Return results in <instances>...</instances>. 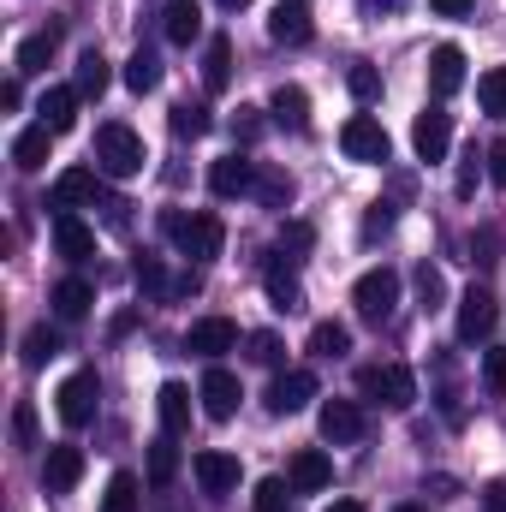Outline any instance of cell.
Masks as SVG:
<instances>
[{
  "label": "cell",
  "mask_w": 506,
  "mask_h": 512,
  "mask_svg": "<svg viewBox=\"0 0 506 512\" xmlns=\"http://www.w3.org/2000/svg\"><path fill=\"white\" fill-rule=\"evenodd\" d=\"M161 233L179 245V256H191V262H215L221 245H227V227H221V215H209V209H197V215L167 209V215H161Z\"/></svg>",
  "instance_id": "1"
},
{
  "label": "cell",
  "mask_w": 506,
  "mask_h": 512,
  "mask_svg": "<svg viewBox=\"0 0 506 512\" xmlns=\"http://www.w3.org/2000/svg\"><path fill=\"white\" fill-rule=\"evenodd\" d=\"M90 161H96V173L102 179H137L143 173V137L120 120H108V126H96V149H90Z\"/></svg>",
  "instance_id": "2"
},
{
  "label": "cell",
  "mask_w": 506,
  "mask_h": 512,
  "mask_svg": "<svg viewBox=\"0 0 506 512\" xmlns=\"http://www.w3.org/2000/svg\"><path fill=\"white\" fill-rule=\"evenodd\" d=\"M358 393L376 399V405H387V411H411L417 376H411L405 364H370V370H358Z\"/></svg>",
  "instance_id": "3"
},
{
  "label": "cell",
  "mask_w": 506,
  "mask_h": 512,
  "mask_svg": "<svg viewBox=\"0 0 506 512\" xmlns=\"http://www.w3.org/2000/svg\"><path fill=\"white\" fill-rule=\"evenodd\" d=\"M96 405H102V382H96V370L66 376V382H60V393H54V411H60V423H66V429L96 423Z\"/></svg>",
  "instance_id": "4"
},
{
  "label": "cell",
  "mask_w": 506,
  "mask_h": 512,
  "mask_svg": "<svg viewBox=\"0 0 506 512\" xmlns=\"http://www.w3.org/2000/svg\"><path fill=\"white\" fill-rule=\"evenodd\" d=\"M340 149H346L352 161H364V167H387V161H393V137H387L381 120H370V114H352V120L340 126Z\"/></svg>",
  "instance_id": "5"
},
{
  "label": "cell",
  "mask_w": 506,
  "mask_h": 512,
  "mask_svg": "<svg viewBox=\"0 0 506 512\" xmlns=\"http://www.w3.org/2000/svg\"><path fill=\"white\" fill-rule=\"evenodd\" d=\"M352 304H358L364 322H387V316L399 310V274H393V268H370V274L352 286Z\"/></svg>",
  "instance_id": "6"
},
{
  "label": "cell",
  "mask_w": 506,
  "mask_h": 512,
  "mask_svg": "<svg viewBox=\"0 0 506 512\" xmlns=\"http://www.w3.org/2000/svg\"><path fill=\"white\" fill-rule=\"evenodd\" d=\"M495 322H501L495 292H489V286H471V292L459 298V346H483V340L495 334Z\"/></svg>",
  "instance_id": "7"
},
{
  "label": "cell",
  "mask_w": 506,
  "mask_h": 512,
  "mask_svg": "<svg viewBox=\"0 0 506 512\" xmlns=\"http://www.w3.org/2000/svg\"><path fill=\"white\" fill-rule=\"evenodd\" d=\"M197 399H203V417H209V423H227V417H239L245 387H239V376H233V370L209 364V370H203V382H197Z\"/></svg>",
  "instance_id": "8"
},
{
  "label": "cell",
  "mask_w": 506,
  "mask_h": 512,
  "mask_svg": "<svg viewBox=\"0 0 506 512\" xmlns=\"http://www.w3.org/2000/svg\"><path fill=\"white\" fill-rule=\"evenodd\" d=\"M102 197V173L96 167H66L60 179H54V191H48V209L54 215H78L84 203H96Z\"/></svg>",
  "instance_id": "9"
},
{
  "label": "cell",
  "mask_w": 506,
  "mask_h": 512,
  "mask_svg": "<svg viewBox=\"0 0 506 512\" xmlns=\"http://www.w3.org/2000/svg\"><path fill=\"white\" fill-rule=\"evenodd\" d=\"M316 423H322V441H328V447H352V441H364V429H370V417H364L358 399H328V405L316 411Z\"/></svg>",
  "instance_id": "10"
},
{
  "label": "cell",
  "mask_w": 506,
  "mask_h": 512,
  "mask_svg": "<svg viewBox=\"0 0 506 512\" xmlns=\"http://www.w3.org/2000/svg\"><path fill=\"white\" fill-rule=\"evenodd\" d=\"M262 292H268V304H274L280 316H298V310H304V286H298V274L286 268V251L262 256Z\"/></svg>",
  "instance_id": "11"
},
{
  "label": "cell",
  "mask_w": 506,
  "mask_h": 512,
  "mask_svg": "<svg viewBox=\"0 0 506 512\" xmlns=\"http://www.w3.org/2000/svg\"><path fill=\"white\" fill-rule=\"evenodd\" d=\"M316 399V370H280L268 393H262V405L274 411V417H292V411H304Z\"/></svg>",
  "instance_id": "12"
},
{
  "label": "cell",
  "mask_w": 506,
  "mask_h": 512,
  "mask_svg": "<svg viewBox=\"0 0 506 512\" xmlns=\"http://www.w3.org/2000/svg\"><path fill=\"white\" fill-rule=\"evenodd\" d=\"M447 143H453V114L435 102V108H423V114H417V126H411V149H417V161H429V167H435V161L447 155Z\"/></svg>",
  "instance_id": "13"
},
{
  "label": "cell",
  "mask_w": 506,
  "mask_h": 512,
  "mask_svg": "<svg viewBox=\"0 0 506 512\" xmlns=\"http://www.w3.org/2000/svg\"><path fill=\"white\" fill-rule=\"evenodd\" d=\"M239 346V322H227V316H203V322H191L185 328V352H197V358H221V352H233Z\"/></svg>",
  "instance_id": "14"
},
{
  "label": "cell",
  "mask_w": 506,
  "mask_h": 512,
  "mask_svg": "<svg viewBox=\"0 0 506 512\" xmlns=\"http://www.w3.org/2000/svg\"><path fill=\"white\" fill-rule=\"evenodd\" d=\"M209 191H215V197H251L256 191V161L245 155V149L221 155V161L209 167Z\"/></svg>",
  "instance_id": "15"
},
{
  "label": "cell",
  "mask_w": 506,
  "mask_h": 512,
  "mask_svg": "<svg viewBox=\"0 0 506 512\" xmlns=\"http://www.w3.org/2000/svg\"><path fill=\"white\" fill-rule=\"evenodd\" d=\"M191 477L203 483V495H233V489H239V459L221 453V447H203V453L191 459Z\"/></svg>",
  "instance_id": "16"
},
{
  "label": "cell",
  "mask_w": 506,
  "mask_h": 512,
  "mask_svg": "<svg viewBox=\"0 0 506 512\" xmlns=\"http://www.w3.org/2000/svg\"><path fill=\"white\" fill-rule=\"evenodd\" d=\"M429 90H435V102H447V96L465 90V48L459 42H441L429 54Z\"/></svg>",
  "instance_id": "17"
},
{
  "label": "cell",
  "mask_w": 506,
  "mask_h": 512,
  "mask_svg": "<svg viewBox=\"0 0 506 512\" xmlns=\"http://www.w3.org/2000/svg\"><path fill=\"white\" fill-rule=\"evenodd\" d=\"M78 477H84V453H78V447H66V441H54V447H48V459H42V489H48V495H72V489H78Z\"/></svg>",
  "instance_id": "18"
},
{
  "label": "cell",
  "mask_w": 506,
  "mask_h": 512,
  "mask_svg": "<svg viewBox=\"0 0 506 512\" xmlns=\"http://www.w3.org/2000/svg\"><path fill=\"white\" fill-rule=\"evenodd\" d=\"M286 483H292L298 495H322V489L334 483V465H328V453H316V447H298V453H292V465H286Z\"/></svg>",
  "instance_id": "19"
},
{
  "label": "cell",
  "mask_w": 506,
  "mask_h": 512,
  "mask_svg": "<svg viewBox=\"0 0 506 512\" xmlns=\"http://www.w3.org/2000/svg\"><path fill=\"white\" fill-rule=\"evenodd\" d=\"M310 30H316V24H310V6H304V0H280V6L268 12V36L286 42V48H304Z\"/></svg>",
  "instance_id": "20"
},
{
  "label": "cell",
  "mask_w": 506,
  "mask_h": 512,
  "mask_svg": "<svg viewBox=\"0 0 506 512\" xmlns=\"http://www.w3.org/2000/svg\"><path fill=\"white\" fill-rule=\"evenodd\" d=\"M268 114H274L280 131H298V137H304V131H310V96H304L298 84H280V90L268 96Z\"/></svg>",
  "instance_id": "21"
},
{
  "label": "cell",
  "mask_w": 506,
  "mask_h": 512,
  "mask_svg": "<svg viewBox=\"0 0 506 512\" xmlns=\"http://www.w3.org/2000/svg\"><path fill=\"white\" fill-rule=\"evenodd\" d=\"M54 251L66 262H90L96 256V227H84L78 215H54Z\"/></svg>",
  "instance_id": "22"
},
{
  "label": "cell",
  "mask_w": 506,
  "mask_h": 512,
  "mask_svg": "<svg viewBox=\"0 0 506 512\" xmlns=\"http://www.w3.org/2000/svg\"><path fill=\"white\" fill-rule=\"evenodd\" d=\"M161 30H167V42L191 48V42L203 36V0H167V12H161Z\"/></svg>",
  "instance_id": "23"
},
{
  "label": "cell",
  "mask_w": 506,
  "mask_h": 512,
  "mask_svg": "<svg viewBox=\"0 0 506 512\" xmlns=\"http://www.w3.org/2000/svg\"><path fill=\"white\" fill-rule=\"evenodd\" d=\"M78 102H84V96H78V84H54V90L42 96V108H36V114H42V126L60 137V131L78 126Z\"/></svg>",
  "instance_id": "24"
},
{
  "label": "cell",
  "mask_w": 506,
  "mask_h": 512,
  "mask_svg": "<svg viewBox=\"0 0 506 512\" xmlns=\"http://www.w3.org/2000/svg\"><path fill=\"white\" fill-rule=\"evenodd\" d=\"M155 411H161V435H185V429H191V387L185 382H161Z\"/></svg>",
  "instance_id": "25"
},
{
  "label": "cell",
  "mask_w": 506,
  "mask_h": 512,
  "mask_svg": "<svg viewBox=\"0 0 506 512\" xmlns=\"http://www.w3.org/2000/svg\"><path fill=\"white\" fill-rule=\"evenodd\" d=\"M48 304H54V316H60V322H84V316H90V304H96V286H90L84 274H72V280H60V286H54V298H48Z\"/></svg>",
  "instance_id": "26"
},
{
  "label": "cell",
  "mask_w": 506,
  "mask_h": 512,
  "mask_svg": "<svg viewBox=\"0 0 506 512\" xmlns=\"http://www.w3.org/2000/svg\"><path fill=\"white\" fill-rule=\"evenodd\" d=\"M48 143H54L48 126L18 131V137H12V167H18V173H42V167H48Z\"/></svg>",
  "instance_id": "27"
},
{
  "label": "cell",
  "mask_w": 506,
  "mask_h": 512,
  "mask_svg": "<svg viewBox=\"0 0 506 512\" xmlns=\"http://www.w3.org/2000/svg\"><path fill=\"white\" fill-rule=\"evenodd\" d=\"M227 84H233V42L227 36H209V48H203V90L221 96Z\"/></svg>",
  "instance_id": "28"
},
{
  "label": "cell",
  "mask_w": 506,
  "mask_h": 512,
  "mask_svg": "<svg viewBox=\"0 0 506 512\" xmlns=\"http://www.w3.org/2000/svg\"><path fill=\"white\" fill-rule=\"evenodd\" d=\"M54 48H60V24H48V30L24 36V42H18V78H24V72H48Z\"/></svg>",
  "instance_id": "29"
},
{
  "label": "cell",
  "mask_w": 506,
  "mask_h": 512,
  "mask_svg": "<svg viewBox=\"0 0 506 512\" xmlns=\"http://www.w3.org/2000/svg\"><path fill=\"white\" fill-rule=\"evenodd\" d=\"M108 84H114V72H108L102 48H84V54H78V96H84V102H102Z\"/></svg>",
  "instance_id": "30"
},
{
  "label": "cell",
  "mask_w": 506,
  "mask_h": 512,
  "mask_svg": "<svg viewBox=\"0 0 506 512\" xmlns=\"http://www.w3.org/2000/svg\"><path fill=\"white\" fill-rule=\"evenodd\" d=\"M292 191H298V185H292V173H286V167H262V161H256V203H268V209H286V203H292Z\"/></svg>",
  "instance_id": "31"
},
{
  "label": "cell",
  "mask_w": 506,
  "mask_h": 512,
  "mask_svg": "<svg viewBox=\"0 0 506 512\" xmlns=\"http://www.w3.org/2000/svg\"><path fill=\"white\" fill-rule=\"evenodd\" d=\"M352 352V328L346 322H316L310 328V358H346Z\"/></svg>",
  "instance_id": "32"
},
{
  "label": "cell",
  "mask_w": 506,
  "mask_h": 512,
  "mask_svg": "<svg viewBox=\"0 0 506 512\" xmlns=\"http://www.w3.org/2000/svg\"><path fill=\"white\" fill-rule=\"evenodd\" d=\"M167 126H173V137H209L215 114H209L203 102H173V108H167Z\"/></svg>",
  "instance_id": "33"
},
{
  "label": "cell",
  "mask_w": 506,
  "mask_h": 512,
  "mask_svg": "<svg viewBox=\"0 0 506 512\" xmlns=\"http://www.w3.org/2000/svg\"><path fill=\"white\" fill-rule=\"evenodd\" d=\"M48 358H60V334H54L48 322H36V328L24 334V370H42Z\"/></svg>",
  "instance_id": "34"
},
{
  "label": "cell",
  "mask_w": 506,
  "mask_h": 512,
  "mask_svg": "<svg viewBox=\"0 0 506 512\" xmlns=\"http://www.w3.org/2000/svg\"><path fill=\"white\" fill-rule=\"evenodd\" d=\"M173 477H179V447H173V435H161V441H149V483L167 489Z\"/></svg>",
  "instance_id": "35"
},
{
  "label": "cell",
  "mask_w": 506,
  "mask_h": 512,
  "mask_svg": "<svg viewBox=\"0 0 506 512\" xmlns=\"http://www.w3.org/2000/svg\"><path fill=\"white\" fill-rule=\"evenodd\" d=\"M477 102H483L489 120H506V66H489V72L477 78Z\"/></svg>",
  "instance_id": "36"
},
{
  "label": "cell",
  "mask_w": 506,
  "mask_h": 512,
  "mask_svg": "<svg viewBox=\"0 0 506 512\" xmlns=\"http://www.w3.org/2000/svg\"><path fill=\"white\" fill-rule=\"evenodd\" d=\"M126 84L137 90V96H149V90H161V60L149 54V48H137L126 60Z\"/></svg>",
  "instance_id": "37"
},
{
  "label": "cell",
  "mask_w": 506,
  "mask_h": 512,
  "mask_svg": "<svg viewBox=\"0 0 506 512\" xmlns=\"http://www.w3.org/2000/svg\"><path fill=\"white\" fill-rule=\"evenodd\" d=\"M292 495H298V489H292L286 477H262L256 495H251V507L256 512H292Z\"/></svg>",
  "instance_id": "38"
},
{
  "label": "cell",
  "mask_w": 506,
  "mask_h": 512,
  "mask_svg": "<svg viewBox=\"0 0 506 512\" xmlns=\"http://www.w3.org/2000/svg\"><path fill=\"white\" fill-rule=\"evenodd\" d=\"M137 495H143V483H137L131 471H114V483H108V495H102V512H137Z\"/></svg>",
  "instance_id": "39"
},
{
  "label": "cell",
  "mask_w": 506,
  "mask_h": 512,
  "mask_svg": "<svg viewBox=\"0 0 506 512\" xmlns=\"http://www.w3.org/2000/svg\"><path fill=\"white\" fill-rule=\"evenodd\" d=\"M245 346H251V364H262V370H280V364H286V346H280V334H268V328H256Z\"/></svg>",
  "instance_id": "40"
},
{
  "label": "cell",
  "mask_w": 506,
  "mask_h": 512,
  "mask_svg": "<svg viewBox=\"0 0 506 512\" xmlns=\"http://www.w3.org/2000/svg\"><path fill=\"white\" fill-rule=\"evenodd\" d=\"M137 286H143L149 298H173V280H167L161 256H143V262H137Z\"/></svg>",
  "instance_id": "41"
},
{
  "label": "cell",
  "mask_w": 506,
  "mask_h": 512,
  "mask_svg": "<svg viewBox=\"0 0 506 512\" xmlns=\"http://www.w3.org/2000/svg\"><path fill=\"white\" fill-rule=\"evenodd\" d=\"M483 173H489V161H483V149L471 143V149H465V161H459V179H453V191H459V197H471Z\"/></svg>",
  "instance_id": "42"
},
{
  "label": "cell",
  "mask_w": 506,
  "mask_h": 512,
  "mask_svg": "<svg viewBox=\"0 0 506 512\" xmlns=\"http://www.w3.org/2000/svg\"><path fill=\"white\" fill-rule=\"evenodd\" d=\"M417 298H423V310H441L447 304V280H441V268H417Z\"/></svg>",
  "instance_id": "43"
},
{
  "label": "cell",
  "mask_w": 506,
  "mask_h": 512,
  "mask_svg": "<svg viewBox=\"0 0 506 512\" xmlns=\"http://www.w3.org/2000/svg\"><path fill=\"white\" fill-rule=\"evenodd\" d=\"M346 90H352L358 102H376V96H381V72H376V66H364V60H358V66L346 72Z\"/></svg>",
  "instance_id": "44"
},
{
  "label": "cell",
  "mask_w": 506,
  "mask_h": 512,
  "mask_svg": "<svg viewBox=\"0 0 506 512\" xmlns=\"http://www.w3.org/2000/svg\"><path fill=\"white\" fill-rule=\"evenodd\" d=\"M310 245H316V227H310V221H286V227H280V251H292V262L310 251Z\"/></svg>",
  "instance_id": "45"
},
{
  "label": "cell",
  "mask_w": 506,
  "mask_h": 512,
  "mask_svg": "<svg viewBox=\"0 0 506 512\" xmlns=\"http://www.w3.org/2000/svg\"><path fill=\"white\" fill-rule=\"evenodd\" d=\"M12 441H18V447H36V405H30V399L12 405Z\"/></svg>",
  "instance_id": "46"
},
{
  "label": "cell",
  "mask_w": 506,
  "mask_h": 512,
  "mask_svg": "<svg viewBox=\"0 0 506 512\" xmlns=\"http://www.w3.org/2000/svg\"><path fill=\"white\" fill-rule=\"evenodd\" d=\"M393 233V203H370V215H364V245H376Z\"/></svg>",
  "instance_id": "47"
},
{
  "label": "cell",
  "mask_w": 506,
  "mask_h": 512,
  "mask_svg": "<svg viewBox=\"0 0 506 512\" xmlns=\"http://www.w3.org/2000/svg\"><path fill=\"white\" fill-rule=\"evenodd\" d=\"M233 137H239V149H251L256 137H262V108H239L233 114Z\"/></svg>",
  "instance_id": "48"
},
{
  "label": "cell",
  "mask_w": 506,
  "mask_h": 512,
  "mask_svg": "<svg viewBox=\"0 0 506 512\" xmlns=\"http://www.w3.org/2000/svg\"><path fill=\"white\" fill-rule=\"evenodd\" d=\"M483 387H489V393H506V352L501 346L483 352Z\"/></svg>",
  "instance_id": "49"
},
{
  "label": "cell",
  "mask_w": 506,
  "mask_h": 512,
  "mask_svg": "<svg viewBox=\"0 0 506 512\" xmlns=\"http://www.w3.org/2000/svg\"><path fill=\"white\" fill-rule=\"evenodd\" d=\"M471 262H483V268L501 262V233H495V227H483V233L471 239Z\"/></svg>",
  "instance_id": "50"
},
{
  "label": "cell",
  "mask_w": 506,
  "mask_h": 512,
  "mask_svg": "<svg viewBox=\"0 0 506 512\" xmlns=\"http://www.w3.org/2000/svg\"><path fill=\"white\" fill-rule=\"evenodd\" d=\"M483 161H489V179H495V191H506V137H495V143L483 149Z\"/></svg>",
  "instance_id": "51"
},
{
  "label": "cell",
  "mask_w": 506,
  "mask_h": 512,
  "mask_svg": "<svg viewBox=\"0 0 506 512\" xmlns=\"http://www.w3.org/2000/svg\"><path fill=\"white\" fill-rule=\"evenodd\" d=\"M126 197H102V215H108V227H126Z\"/></svg>",
  "instance_id": "52"
},
{
  "label": "cell",
  "mask_w": 506,
  "mask_h": 512,
  "mask_svg": "<svg viewBox=\"0 0 506 512\" xmlns=\"http://www.w3.org/2000/svg\"><path fill=\"white\" fill-rule=\"evenodd\" d=\"M18 102H24V84H18V72H12V78L0 84V108H18Z\"/></svg>",
  "instance_id": "53"
},
{
  "label": "cell",
  "mask_w": 506,
  "mask_h": 512,
  "mask_svg": "<svg viewBox=\"0 0 506 512\" xmlns=\"http://www.w3.org/2000/svg\"><path fill=\"white\" fill-rule=\"evenodd\" d=\"M429 6H435L441 18H465V12H471V0H429Z\"/></svg>",
  "instance_id": "54"
},
{
  "label": "cell",
  "mask_w": 506,
  "mask_h": 512,
  "mask_svg": "<svg viewBox=\"0 0 506 512\" xmlns=\"http://www.w3.org/2000/svg\"><path fill=\"white\" fill-rule=\"evenodd\" d=\"M483 507H489V512H506V483H489V489H483Z\"/></svg>",
  "instance_id": "55"
},
{
  "label": "cell",
  "mask_w": 506,
  "mask_h": 512,
  "mask_svg": "<svg viewBox=\"0 0 506 512\" xmlns=\"http://www.w3.org/2000/svg\"><path fill=\"white\" fill-rule=\"evenodd\" d=\"M328 512H364V507H358V501H334Z\"/></svg>",
  "instance_id": "56"
},
{
  "label": "cell",
  "mask_w": 506,
  "mask_h": 512,
  "mask_svg": "<svg viewBox=\"0 0 506 512\" xmlns=\"http://www.w3.org/2000/svg\"><path fill=\"white\" fill-rule=\"evenodd\" d=\"M215 6H227V12H239V6H245V0H215Z\"/></svg>",
  "instance_id": "57"
},
{
  "label": "cell",
  "mask_w": 506,
  "mask_h": 512,
  "mask_svg": "<svg viewBox=\"0 0 506 512\" xmlns=\"http://www.w3.org/2000/svg\"><path fill=\"white\" fill-rule=\"evenodd\" d=\"M393 512H429V507H417V501H405V507H393Z\"/></svg>",
  "instance_id": "58"
},
{
  "label": "cell",
  "mask_w": 506,
  "mask_h": 512,
  "mask_svg": "<svg viewBox=\"0 0 506 512\" xmlns=\"http://www.w3.org/2000/svg\"><path fill=\"white\" fill-rule=\"evenodd\" d=\"M364 6H387V12H393V6H399V0H364Z\"/></svg>",
  "instance_id": "59"
}]
</instances>
